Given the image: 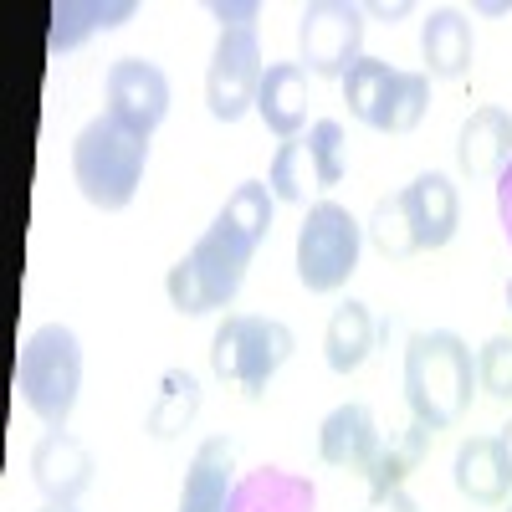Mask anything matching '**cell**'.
Segmentation results:
<instances>
[{
    "label": "cell",
    "instance_id": "obj_2",
    "mask_svg": "<svg viewBox=\"0 0 512 512\" xmlns=\"http://www.w3.org/2000/svg\"><path fill=\"white\" fill-rule=\"evenodd\" d=\"M456 226H461L456 185L446 175H436V169H425V175H415L405 190L384 195L374 205L364 236L374 241L379 256L400 262V256H415V251H441L456 236Z\"/></svg>",
    "mask_w": 512,
    "mask_h": 512
},
{
    "label": "cell",
    "instance_id": "obj_18",
    "mask_svg": "<svg viewBox=\"0 0 512 512\" xmlns=\"http://www.w3.org/2000/svg\"><path fill=\"white\" fill-rule=\"evenodd\" d=\"M477 36L456 6H436L420 26V57H425V77H461L472 67Z\"/></svg>",
    "mask_w": 512,
    "mask_h": 512
},
{
    "label": "cell",
    "instance_id": "obj_12",
    "mask_svg": "<svg viewBox=\"0 0 512 512\" xmlns=\"http://www.w3.org/2000/svg\"><path fill=\"white\" fill-rule=\"evenodd\" d=\"M31 482L52 507H77V497L93 487V456L72 431H47L31 446Z\"/></svg>",
    "mask_w": 512,
    "mask_h": 512
},
{
    "label": "cell",
    "instance_id": "obj_10",
    "mask_svg": "<svg viewBox=\"0 0 512 512\" xmlns=\"http://www.w3.org/2000/svg\"><path fill=\"white\" fill-rule=\"evenodd\" d=\"M364 11L344 6V0H313L297 16V52H303V72L313 77H338L364 57Z\"/></svg>",
    "mask_w": 512,
    "mask_h": 512
},
{
    "label": "cell",
    "instance_id": "obj_8",
    "mask_svg": "<svg viewBox=\"0 0 512 512\" xmlns=\"http://www.w3.org/2000/svg\"><path fill=\"white\" fill-rule=\"evenodd\" d=\"M359 251L364 226L338 200H318L297 226V282L308 292H338L359 272Z\"/></svg>",
    "mask_w": 512,
    "mask_h": 512
},
{
    "label": "cell",
    "instance_id": "obj_4",
    "mask_svg": "<svg viewBox=\"0 0 512 512\" xmlns=\"http://www.w3.org/2000/svg\"><path fill=\"white\" fill-rule=\"evenodd\" d=\"M144 164H149V139L123 128L118 118H93L72 144V180L82 200L98 210H123L144 185Z\"/></svg>",
    "mask_w": 512,
    "mask_h": 512
},
{
    "label": "cell",
    "instance_id": "obj_27",
    "mask_svg": "<svg viewBox=\"0 0 512 512\" xmlns=\"http://www.w3.org/2000/svg\"><path fill=\"white\" fill-rule=\"evenodd\" d=\"M477 390L492 400H512V338L497 333L477 349Z\"/></svg>",
    "mask_w": 512,
    "mask_h": 512
},
{
    "label": "cell",
    "instance_id": "obj_22",
    "mask_svg": "<svg viewBox=\"0 0 512 512\" xmlns=\"http://www.w3.org/2000/svg\"><path fill=\"white\" fill-rule=\"evenodd\" d=\"M431 436L436 431H425L420 420H410L400 436H390L379 446V456H374V466H369V497L374 492H395V487H405V477L415 472V466L425 461V451H431Z\"/></svg>",
    "mask_w": 512,
    "mask_h": 512
},
{
    "label": "cell",
    "instance_id": "obj_14",
    "mask_svg": "<svg viewBox=\"0 0 512 512\" xmlns=\"http://www.w3.org/2000/svg\"><path fill=\"white\" fill-rule=\"evenodd\" d=\"M507 159H512V113L487 103V108H477L472 118L461 123L456 164H461L466 180H497Z\"/></svg>",
    "mask_w": 512,
    "mask_h": 512
},
{
    "label": "cell",
    "instance_id": "obj_28",
    "mask_svg": "<svg viewBox=\"0 0 512 512\" xmlns=\"http://www.w3.org/2000/svg\"><path fill=\"white\" fill-rule=\"evenodd\" d=\"M497 221H502V236L512 246V159L502 164V175H497Z\"/></svg>",
    "mask_w": 512,
    "mask_h": 512
},
{
    "label": "cell",
    "instance_id": "obj_3",
    "mask_svg": "<svg viewBox=\"0 0 512 512\" xmlns=\"http://www.w3.org/2000/svg\"><path fill=\"white\" fill-rule=\"evenodd\" d=\"M477 384V359L451 328L415 333L405 349V400L410 420H420L425 431H446L472 405Z\"/></svg>",
    "mask_w": 512,
    "mask_h": 512
},
{
    "label": "cell",
    "instance_id": "obj_7",
    "mask_svg": "<svg viewBox=\"0 0 512 512\" xmlns=\"http://www.w3.org/2000/svg\"><path fill=\"white\" fill-rule=\"evenodd\" d=\"M344 103L359 123L379 134H410L431 108V77L425 72H395L379 57H359L344 77Z\"/></svg>",
    "mask_w": 512,
    "mask_h": 512
},
{
    "label": "cell",
    "instance_id": "obj_6",
    "mask_svg": "<svg viewBox=\"0 0 512 512\" xmlns=\"http://www.w3.org/2000/svg\"><path fill=\"white\" fill-rule=\"evenodd\" d=\"M292 349H297V338L287 323L256 318V313H231L216 328V338H210V369H216V379L236 384L246 400H256L277 379V369L292 359Z\"/></svg>",
    "mask_w": 512,
    "mask_h": 512
},
{
    "label": "cell",
    "instance_id": "obj_33",
    "mask_svg": "<svg viewBox=\"0 0 512 512\" xmlns=\"http://www.w3.org/2000/svg\"><path fill=\"white\" fill-rule=\"evenodd\" d=\"M507 313H512V277H507Z\"/></svg>",
    "mask_w": 512,
    "mask_h": 512
},
{
    "label": "cell",
    "instance_id": "obj_21",
    "mask_svg": "<svg viewBox=\"0 0 512 512\" xmlns=\"http://www.w3.org/2000/svg\"><path fill=\"white\" fill-rule=\"evenodd\" d=\"M195 415H200V379L190 369H164L159 374V395H154V405L144 415V431L154 441H175V436H185L195 425Z\"/></svg>",
    "mask_w": 512,
    "mask_h": 512
},
{
    "label": "cell",
    "instance_id": "obj_15",
    "mask_svg": "<svg viewBox=\"0 0 512 512\" xmlns=\"http://www.w3.org/2000/svg\"><path fill=\"white\" fill-rule=\"evenodd\" d=\"M236 446L226 436L200 441L190 472H185V492H180V512H226L231 492H236Z\"/></svg>",
    "mask_w": 512,
    "mask_h": 512
},
{
    "label": "cell",
    "instance_id": "obj_16",
    "mask_svg": "<svg viewBox=\"0 0 512 512\" xmlns=\"http://www.w3.org/2000/svg\"><path fill=\"white\" fill-rule=\"evenodd\" d=\"M456 492L477 507H502L512 492V461L497 436H472L456 451Z\"/></svg>",
    "mask_w": 512,
    "mask_h": 512
},
{
    "label": "cell",
    "instance_id": "obj_11",
    "mask_svg": "<svg viewBox=\"0 0 512 512\" xmlns=\"http://www.w3.org/2000/svg\"><path fill=\"white\" fill-rule=\"evenodd\" d=\"M103 93H108V118H118L123 128H134V134H144V139L169 113V77L154 62H144V57L113 62Z\"/></svg>",
    "mask_w": 512,
    "mask_h": 512
},
{
    "label": "cell",
    "instance_id": "obj_1",
    "mask_svg": "<svg viewBox=\"0 0 512 512\" xmlns=\"http://www.w3.org/2000/svg\"><path fill=\"white\" fill-rule=\"evenodd\" d=\"M256 246L262 241L246 236L241 226H231L216 210V221L205 226V236L180 256L175 267H169V277H164L169 303H175L185 318H205L216 308H231L241 282H246V267H251Z\"/></svg>",
    "mask_w": 512,
    "mask_h": 512
},
{
    "label": "cell",
    "instance_id": "obj_9",
    "mask_svg": "<svg viewBox=\"0 0 512 512\" xmlns=\"http://www.w3.org/2000/svg\"><path fill=\"white\" fill-rule=\"evenodd\" d=\"M262 41H256V21H231L216 36V52H210L205 67V108L210 118L236 123L241 113L256 108V93H262Z\"/></svg>",
    "mask_w": 512,
    "mask_h": 512
},
{
    "label": "cell",
    "instance_id": "obj_29",
    "mask_svg": "<svg viewBox=\"0 0 512 512\" xmlns=\"http://www.w3.org/2000/svg\"><path fill=\"white\" fill-rule=\"evenodd\" d=\"M364 512H420V507H415V497L405 487H395V492H374L364 502Z\"/></svg>",
    "mask_w": 512,
    "mask_h": 512
},
{
    "label": "cell",
    "instance_id": "obj_19",
    "mask_svg": "<svg viewBox=\"0 0 512 512\" xmlns=\"http://www.w3.org/2000/svg\"><path fill=\"white\" fill-rule=\"evenodd\" d=\"M313 507H318V492L308 477H292L282 466H256V472L236 482L226 512H313Z\"/></svg>",
    "mask_w": 512,
    "mask_h": 512
},
{
    "label": "cell",
    "instance_id": "obj_5",
    "mask_svg": "<svg viewBox=\"0 0 512 512\" xmlns=\"http://www.w3.org/2000/svg\"><path fill=\"white\" fill-rule=\"evenodd\" d=\"M21 379V400L26 410L47 425V431H67V415L82 390V344L67 323H41L16 364Z\"/></svg>",
    "mask_w": 512,
    "mask_h": 512
},
{
    "label": "cell",
    "instance_id": "obj_32",
    "mask_svg": "<svg viewBox=\"0 0 512 512\" xmlns=\"http://www.w3.org/2000/svg\"><path fill=\"white\" fill-rule=\"evenodd\" d=\"M41 512H77V507H52V502H47V507H41Z\"/></svg>",
    "mask_w": 512,
    "mask_h": 512
},
{
    "label": "cell",
    "instance_id": "obj_26",
    "mask_svg": "<svg viewBox=\"0 0 512 512\" xmlns=\"http://www.w3.org/2000/svg\"><path fill=\"white\" fill-rule=\"evenodd\" d=\"M272 205H277V195H272L262 180H241V185L226 195L221 216H226L231 226H241L246 236L267 241V231H272Z\"/></svg>",
    "mask_w": 512,
    "mask_h": 512
},
{
    "label": "cell",
    "instance_id": "obj_31",
    "mask_svg": "<svg viewBox=\"0 0 512 512\" xmlns=\"http://www.w3.org/2000/svg\"><path fill=\"white\" fill-rule=\"evenodd\" d=\"M497 441H502V451H507V461H512V420L502 425V436H497Z\"/></svg>",
    "mask_w": 512,
    "mask_h": 512
},
{
    "label": "cell",
    "instance_id": "obj_20",
    "mask_svg": "<svg viewBox=\"0 0 512 512\" xmlns=\"http://www.w3.org/2000/svg\"><path fill=\"white\" fill-rule=\"evenodd\" d=\"M374 338H379V323H374V313L364 308V303H338L333 308V318H328V333H323V359H328V369L333 374H354L364 359H369V349H374Z\"/></svg>",
    "mask_w": 512,
    "mask_h": 512
},
{
    "label": "cell",
    "instance_id": "obj_24",
    "mask_svg": "<svg viewBox=\"0 0 512 512\" xmlns=\"http://www.w3.org/2000/svg\"><path fill=\"white\" fill-rule=\"evenodd\" d=\"M267 190L287 205H303L308 190H318V175H313V159H308V139H287L272 159V175H267Z\"/></svg>",
    "mask_w": 512,
    "mask_h": 512
},
{
    "label": "cell",
    "instance_id": "obj_13",
    "mask_svg": "<svg viewBox=\"0 0 512 512\" xmlns=\"http://www.w3.org/2000/svg\"><path fill=\"white\" fill-rule=\"evenodd\" d=\"M379 446H384V436H379L374 410H369L364 400H349V405L328 410V420L318 425V456H323L328 466H338V472L369 477Z\"/></svg>",
    "mask_w": 512,
    "mask_h": 512
},
{
    "label": "cell",
    "instance_id": "obj_17",
    "mask_svg": "<svg viewBox=\"0 0 512 512\" xmlns=\"http://www.w3.org/2000/svg\"><path fill=\"white\" fill-rule=\"evenodd\" d=\"M256 113L272 134L287 139H303L308 128V72L303 62H272L262 77V93H256Z\"/></svg>",
    "mask_w": 512,
    "mask_h": 512
},
{
    "label": "cell",
    "instance_id": "obj_23",
    "mask_svg": "<svg viewBox=\"0 0 512 512\" xmlns=\"http://www.w3.org/2000/svg\"><path fill=\"white\" fill-rule=\"evenodd\" d=\"M134 16V6H98V0H57L52 6V52H72V47H82V36L88 31H113L118 21H128Z\"/></svg>",
    "mask_w": 512,
    "mask_h": 512
},
{
    "label": "cell",
    "instance_id": "obj_30",
    "mask_svg": "<svg viewBox=\"0 0 512 512\" xmlns=\"http://www.w3.org/2000/svg\"><path fill=\"white\" fill-rule=\"evenodd\" d=\"M210 16H216L221 26H231V21H256L262 11H256V6H226V0H221V6H210Z\"/></svg>",
    "mask_w": 512,
    "mask_h": 512
},
{
    "label": "cell",
    "instance_id": "obj_25",
    "mask_svg": "<svg viewBox=\"0 0 512 512\" xmlns=\"http://www.w3.org/2000/svg\"><path fill=\"white\" fill-rule=\"evenodd\" d=\"M303 139H308V159H313L318 190H333L338 180L349 175V139H344V123H338V118H318Z\"/></svg>",
    "mask_w": 512,
    "mask_h": 512
},
{
    "label": "cell",
    "instance_id": "obj_34",
    "mask_svg": "<svg viewBox=\"0 0 512 512\" xmlns=\"http://www.w3.org/2000/svg\"><path fill=\"white\" fill-rule=\"evenodd\" d=\"M507 512H512V507H507Z\"/></svg>",
    "mask_w": 512,
    "mask_h": 512
}]
</instances>
